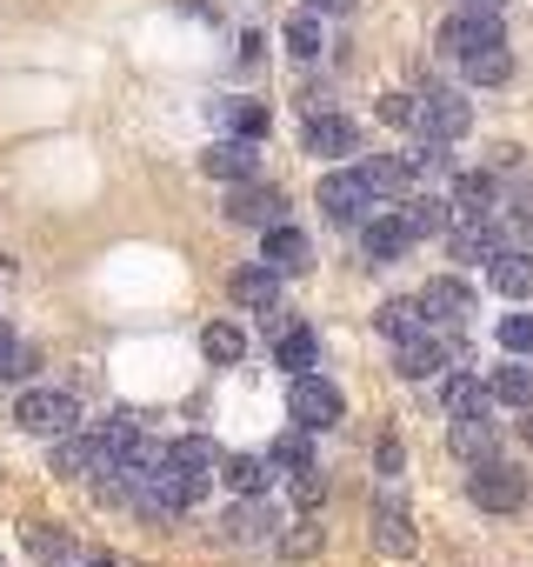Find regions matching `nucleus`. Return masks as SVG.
<instances>
[{
	"label": "nucleus",
	"mask_w": 533,
	"mask_h": 567,
	"mask_svg": "<svg viewBox=\"0 0 533 567\" xmlns=\"http://www.w3.org/2000/svg\"><path fill=\"white\" fill-rule=\"evenodd\" d=\"M407 127H420V141H460V134L473 127V107H467L453 87H427V94H414Z\"/></svg>",
	"instance_id": "f257e3e1"
},
{
	"label": "nucleus",
	"mask_w": 533,
	"mask_h": 567,
	"mask_svg": "<svg viewBox=\"0 0 533 567\" xmlns=\"http://www.w3.org/2000/svg\"><path fill=\"white\" fill-rule=\"evenodd\" d=\"M14 421H21L28 434L54 441V434H74V421H81V401H74L67 388H28V394H21V408H14Z\"/></svg>",
	"instance_id": "f03ea898"
},
{
	"label": "nucleus",
	"mask_w": 533,
	"mask_h": 567,
	"mask_svg": "<svg viewBox=\"0 0 533 567\" xmlns=\"http://www.w3.org/2000/svg\"><path fill=\"white\" fill-rule=\"evenodd\" d=\"M288 414H294V427L321 434V427H341L347 401H341V388H327L321 374H294V388H288Z\"/></svg>",
	"instance_id": "7ed1b4c3"
},
{
	"label": "nucleus",
	"mask_w": 533,
	"mask_h": 567,
	"mask_svg": "<svg viewBox=\"0 0 533 567\" xmlns=\"http://www.w3.org/2000/svg\"><path fill=\"white\" fill-rule=\"evenodd\" d=\"M374 207H380V200H374V187L360 181V167H347V174H327V181H321V214H327L334 227H360Z\"/></svg>",
	"instance_id": "20e7f679"
},
{
	"label": "nucleus",
	"mask_w": 533,
	"mask_h": 567,
	"mask_svg": "<svg viewBox=\"0 0 533 567\" xmlns=\"http://www.w3.org/2000/svg\"><path fill=\"white\" fill-rule=\"evenodd\" d=\"M467 501H473L480 514H513V507L526 501V481H520L513 467H500V461H473V481H467Z\"/></svg>",
	"instance_id": "39448f33"
},
{
	"label": "nucleus",
	"mask_w": 533,
	"mask_h": 567,
	"mask_svg": "<svg viewBox=\"0 0 533 567\" xmlns=\"http://www.w3.org/2000/svg\"><path fill=\"white\" fill-rule=\"evenodd\" d=\"M414 301H420V321L440 328V334L467 328V315H473V288H467V280H427Z\"/></svg>",
	"instance_id": "423d86ee"
},
{
	"label": "nucleus",
	"mask_w": 533,
	"mask_h": 567,
	"mask_svg": "<svg viewBox=\"0 0 533 567\" xmlns=\"http://www.w3.org/2000/svg\"><path fill=\"white\" fill-rule=\"evenodd\" d=\"M160 467L180 474L194 494H207V487H213V467H220V447H213L207 434H187V441H167V447H160Z\"/></svg>",
	"instance_id": "0eeeda50"
},
{
	"label": "nucleus",
	"mask_w": 533,
	"mask_h": 567,
	"mask_svg": "<svg viewBox=\"0 0 533 567\" xmlns=\"http://www.w3.org/2000/svg\"><path fill=\"white\" fill-rule=\"evenodd\" d=\"M374 547L380 554H414V520L400 507V474H387V487L374 501Z\"/></svg>",
	"instance_id": "6e6552de"
},
{
	"label": "nucleus",
	"mask_w": 533,
	"mask_h": 567,
	"mask_svg": "<svg viewBox=\"0 0 533 567\" xmlns=\"http://www.w3.org/2000/svg\"><path fill=\"white\" fill-rule=\"evenodd\" d=\"M281 214H288V194H281V187L233 181V200H227V220H233V227H274Z\"/></svg>",
	"instance_id": "1a4fd4ad"
},
{
	"label": "nucleus",
	"mask_w": 533,
	"mask_h": 567,
	"mask_svg": "<svg viewBox=\"0 0 533 567\" xmlns=\"http://www.w3.org/2000/svg\"><path fill=\"white\" fill-rule=\"evenodd\" d=\"M274 534H281L274 501H266V494H240V507L227 514V540H240V547H266Z\"/></svg>",
	"instance_id": "9d476101"
},
{
	"label": "nucleus",
	"mask_w": 533,
	"mask_h": 567,
	"mask_svg": "<svg viewBox=\"0 0 533 567\" xmlns=\"http://www.w3.org/2000/svg\"><path fill=\"white\" fill-rule=\"evenodd\" d=\"M266 234V267H274V274H307L314 267V247H307V234L301 227H288V220H274V227H260Z\"/></svg>",
	"instance_id": "9b49d317"
},
{
	"label": "nucleus",
	"mask_w": 533,
	"mask_h": 567,
	"mask_svg": "<svg viewBox=\"0 0 533 567\" xmlns=\"http://www.w3.org/2000/svg\"><path fill=\"white\" fill-rule=\"evenodd\" d=\"M493 41H500L493 8H467V14H453V21L440 28V48H447V54H473V48H493Z\"/></svg>",
	"instance_id": "f8f14e48"
},
{
	"label": "nucleus",
	"mask_w": 533,
	"mask_h": 567,
	"mask_svg": "<svg viewBox=\"0 0 533 567\" xmlns=\"http://www.w3.org/2000/svg\"><path fill=\"white\" fill-rule=\"evenodd\" d=\"M407 247H414V227H407V214H374V220H367V234H360V254H367L374 267L400 260Z\"/></svg>",
	"instance_id": "ddd939ff"
},
{
	"label": "nucleus",
	"mask_w": 533,
	"mask_h": 567,
	"mask_svg": "<svg viewBox=\"0 0 533 567\" xmlns=\"http://www.w3.org/2000/svg\"><path fill=\"white\" fill-rule=\"evenodd\" d=\"M200 167H207L213 181H253V174H260V154H253V141L227 134V141H213V147L200 154Z\"/></svg>",
	"instance_id": "4468645a"
},
{
	"label": "nucleus",
	"mask_w": 533,
	"mask_h": 567,
	"mask_svg": "<svg viewBox=\"0 0 533 567\" xmlns=\"http://www.w3.org/2000/svg\"><path fill=\"white\" fill-rule=\"evenodd\" d=\"M233 301H240L247 315H274V308H281V274L266 267V260H260V267H240V274H233Z\"/></svg>",
	"instance_id": "2eb2a0df"
},
{
	"label": "nucleus",
	"mask_w": 533,
	"mask_h": 567,
	"mask_svg": "<svg viewBox=\"0 0 533 567\" xmlns=\"http://www.w3.org/2000/svg\"><path fill=\"white\" fill-rule=\"evenodd\" d=\"M307 154H327V161H341V154H354L360 147V134H354V121L347 114H307Z\"/></svg>",
	"instance_id": "dca6fc26"
},
{
	"label": "nucleus",
	"mask_w": 533,
	"mask_h": 567,
	"mask_svg": "<svg viewBox=\"0 0 533 567\" xmlns=\"http://www.w3.org/2000/svg\"><path fill=\"white\" fill-rule=\"evenodd\" d=\"M453 220H493V181L487 174H460L447 194V227Z\"/></svg>",
	"instance_id": "f3484780"
},
{
	"label": "nucleus",
	"mask_w": 533,
	"mask_h": 567,
	"mask_svg": "<svg viewBox=\"0 0 533 567\" xmlns=\"http://www.w3.org/2000/svg\"><path fill=\"white\" fill-rule=\"evenodd\" d=\"M394 368H400L407 381H433V374L447 368V348H440L433 334H407V341H394Z\"/></svg>",
	"instance_id": "a211bd4d"
},
{
	"label": "nucleus",
	"mask_w": 533,
	"mask_h": 567,
	"mask_svg": "<svg viewBox=\"0 0 533 567\" xmlns=\"http://www.w3.org/2000/svg\"><path fill=\"white\" fill-rule=\"evenodd\" d=\"M487 274H493V288H500L506 301H533V254H520V247H500V254L487 260Z\"/></svg>",
	"instance_id": "6ab92c4d"
},
{
	"label": "nucleus",
	"mask_w": 533,
	"mask_h": 567,
	"mask_svg": "<svg viewBox=\"0 0 533 567\" xmlns=\"http://www.w3.org/2000/svg\"><path fill=\"white\" fill-rule=\"evenodd\" d=\"M213 127H227V134H240V141H260V134H266V107L247 101V94H220V101H213Z\"/></svg>",
	"instance_id": "aec40b11"
},
{
	"label": "nucleus",
	"mask_w": 533,
	"mask_h": 567,
	"mask_svg": "<svg viewBox=\"0 0 533 567\" xmlns=\"http://www.w3.org/2000/svg\"><path fill=\"white\" fill-rule=\"evenodd\" d=\"M360 181L374 187V200H387V194H414V187H420L414 167H407V154H374V161H360Z\"/></svg>",
	"instance_id": "412c9836"
},
{
	"label": "nucleus",
	"mask_w": 533,
	"mask_h": 567,
	"mask_svg": "<svg viewBox=\"0 0 533 567\" xmlns=\"http://www.w3.org/2000/svg\"><path fill=\"white\" fill-rule=\"evenodd\" d=\"M447 247H453V260H493L506 240H500V227H493V220H453Z\"/></svg>",
	"instance_id": "4be33fe9"
},
{
	"label": "nucleus",
	"mask_w": 533,
	"mask_h": 567,
	"mask_svg": "<svg viewBox=\"0 0 533 567\" xmlns=\"http://www.w3.org/2000/svg\"><path fill=\"white\" fill-rule=\"evenodd\" d=\"M220 481L233 494H266V487H274V461H266V454H227L220 461Z\"/></svg>",
	"instance_id": "5701e85b"
},
{
	"label": "nucleus",
	"mask_w": 533,
	"mask_h": 567,
	"mask_svg": "<svg viewBox=\"0 0 533 567\" xmlns=\"http://www.w3.org/2000/svg\"><path fill=\"white\" fill-rule=\"evenodd\" d=\"M447 447H453L460 461H487V454H493V421H487V414H453Z\"/></svg>",
	"instance_id": "b1692460"
},
{
	"label": "nucleus",
	"mask_w": 533,
	"mask_h": 567,
	"mask_svg": "<svg viewBox=\"0 0 533 567\" xmlns=\"http://www.w3.org/2000/svg\"><path fill=\"white\" fill-rule=\"evenodd\" d=\"M460 61H467V81H473V87H506V81H513V54H506V41L473 48V54H460Z\"/></svg>",
	"instance_id": "393cba45"
},
{
	"label": "nucleus",
	"mask_w": 533,
	"mask_h": 567,
	"mask_svg": "<svg viewBox=\"0 0 533 567\" xmlns=\"http://www.w3.org/2000/svg\"><path fill=\"white\" fill-rule=\"evenodd\" d=\"M200 354H207V361H213V368H233V361H240V354H247V334H240V328H233V321H213V328H207V334H200Z\"/></svg>",
	"instance_id": "a878e982"
},
{
	"label": "nucleus",
	"mask_w": 533,
	"mask_h": 567,
	"mask_svg": "<svg viewBox=\"0 0 533 567\" xmlns=\"http://www.w3.org/2000/svg\"><path fill=\"white\" fill-rule=\"evenodd\" d=\"M28 554L54 567V560H67V554H74V534H67V527H54V520H28Z\"/></svg>",
	"instance_id": "bb28decb"
},
{
	"label": "nucleus",
	"mask_w": 533,
	"mask_h": 567,
	"mask_svg": "<svg viewBox=\"0 0 533 567\" xmlns=\"http://www.w3.org/2000/svg\"><path fill=\"white\" fill-rule=\"evenodd\" d=\"M374 328H380L387 341H407V334H427V321H420V301H387V308L374 315Z\"/></svg>",
	"instance_id": "cd10ccee"
},
{
	"label": "nucleus",
	"mask_w": 533,
	"mask_h": 567,
	"mask_svg": "<svg viewBox=\"0 0 533 567\" xmlns=\"http://www.w3.org/2000/svg\"><path fill=\"white\" fill-rule=\"evenodd\" d=\"M314 361H321V341H314V328H281V368H294V374H314Z\"/></svg>",
	"instance_id": "c85d7f7f"
},
{
	"label": "nucleus",
	"mask_w": 533,
	"mask_h": 567,
	"mask_svg": "<svg viewBox=\"0 0 533 567\" xmlns=\"http://www.w3.org/2000/svg\"><path fill=\"white\" fill-rule=\"evenodd\" d=\"M487 401L526 408V401H533V368H493V381H487Z\"/></svg>",
	"instance_id": "c756f323"
},
{
	"label": "nucleus",
	"mask_w": 533,
	"mask_h": 567,
	"mask_svg": "<svg viewBox=\"0 0 533 567\" xmlns=\"http://www.w3.org/2000/svg\"><path fill=\"white\" fill-rule=\"evenodd\" d=\"M440 401H447V414H487V388H480V374H453V381L440 388Z\"/></svg>",
	"instance_id": "7c9ffc66"
},
{
	"label": "nucleus",
	"mask_w": 533,
	"mask_h": 567,
	"mask_svg": "<svg viewBox=\"0 0 533 567\" xmlns=\"http://www.w3.org/2000/svg\"><path fill=\"white\" fill-rule=\"evenodd\" d=\"M54 474H94V434H87V441L54 434Z\"/></svg>",
	"instance_id": "2f4dec72"
},
{
	"label": "nucleus",
	"mask_w": 533,
	"mask_h": 567,
	"mask_svg": "<svg viewBox=\"0 0 533 567\" xmlns=\"http://www.w3.org/2000/svg\"><path fill=\"white\" fill-rule=\"evenodd\" d=\"M407 227H414V240L420 234H447V200H433V194L407 200Z\"/></svg>",
	"instance_id": "473e14b6"
},
{
	"label": "nucleus",
	"mask_w": 533,
	"mask_h": 567,
	"mask_svg": "<svg viewBox=\"0 0 533 567\" xmlns=\"http://www.w3.org/2000/svg\"><path fill=\"white\" fill-rule=\"evenodd\" d=\"M266 461H274V467H314V447H307V427H294V434H281L274 441V454H266Z\"/></svg>",
	"instance_id": "72a5a7b5"
},
{
	"label": "nucleus",
	"mask_w": 533,
	"mask_h": 567,
	"mask_svg": "<svg viewBox=\"0 0 533 567\" xmlns=\"http://www.w3.org/2000/svg\"><path fill=\"white\" fill-rule=\"evenodd\" d=\"M321 48H327V41H321V21H314V14H294V21H288V54L314 61Z\"/></svg>",
	"instance_id": "f704fd0d"
},
{
	"label": "nucleus",
	"mask_w": 533,
	"mask_h": 567,
	"mask_svg": "<svg viewBox=\"0 0 533 567\" xmlns=\"http://www.w3.org/2000/svg\"><path fill=\"white\" fill-rule=\"evenodd\" d=\"M28 368H34V354H28V348L8 334V328H0V381H21Z\"/></svg>",
	"instance_id": "c9c22d12"
},
{
	"label": "nucleus",
	"mask_w": 533,
	"mask_h": 567,
	"mask_svg": "<svg viewBox=\"0 0 533 567\" xmlns=\"http://www.w3.org/2000/svg\"><path fill=\"white\" fill-rule=\"evenodd\" d=\"M327 501V474L321 467H294V507H321Z\"/></svg>",
	"instance_id": "e433bc0d"
},
{
	"label": "nucleus",
	"mask_w": 533,
	"mask_h": 567,
	"mask_svg": "<svg viewBox=\"0 0 533 567\" xmlns=\"http://www.w3.org/2000/svg\"><path fill=\"white\" fill-rule=\"evenodd\" d=\"M500 348L506 354H533V315H506L500 321Z\"/></svg>",
	"instance_id": "4c0bfd02"
},
{
	"label": "nucleus",
	"mask_w": 533,
	"mask_h": 567,
	"mask_svg": "<svg viewBox=\"0 0 533 567\" xmlns=\"http://www.w3.org/2000/svg\"><path fill=\"white\" fill-rule=\"evenodd\" d=\"M407 114H414V94H387V101H380V121L407 127Z\"/></svg>",
	"instance_id": "58836bf2"
},
{
	"label": "nucleus",
	"mask_w": 533,
	"mask_h": 567,
	"mask_svg": "<svg viewBox=\"0 0 533 567\" xmlns=\"http://www.w3.org/2000/svg\"><path fill=\"white\" fill-rule=\"evenodd\" d=\"M274 540H281V547H288V554H294V560H301V554H314V547H321V534H314V527H301V534H274Z\"/></svg>",
	"instance_id": "ea45409f"
},
{
	"label": "nucleus",
	"mask_w": 533,
	"mask_h": 567,
	"mask_svg": "<svg viewBox=\"0 0 533 567\" xmlns=\"http://www.w3.org/2000/svg\"><path fill=\"white\" fill-rule=\"evenodd\" d=\"M307 14H354V0H307Z\"/></svg>",
	"instance_id": "a19ab883"
},
{
	"label": "nucleus",
	"mask_w": 533,
	"mask_h": 567,
	"mask_svg": "<svg viewBox=\"0 0 533 567\" xmlns=\"http://www.w3.org/2000/svg\"><path fill=\"white\" fill-rule=\"evenodd\" d=\"M87 567H121V560H114V554H101V560H87Z\"/></svg>",
	"instance_id": "79ce46f5"
},
{
	"label": "nucleus",
	"mask_w": 533,
	"mask_h": 567,
	"mask_svg": "<svg viewBox=\"0 0 533 567\" xmlns=\"http://www.w3.org/2000/svg\"><path fill=\"white\" fill-rule=\"evenodd\" d=\"M526 447H533V401H526Z\"/></svg>",
	"instance_id": "37998d69"
},
{
	"label": "nucleus",
	"mask_w": 533,
	"mask_h": 567,
	"mask_svg": "<svg viewBox=\"0 0 533 567\" xmlns=\"http://www.w3.org/2000/svg\"><path fill=\"white\" fill-rule=\"evenodd\" d=\"M467 8H500V0H467Z\"/></svg>",
	"instance_id": "c03bdc74"
}]
</instances>
